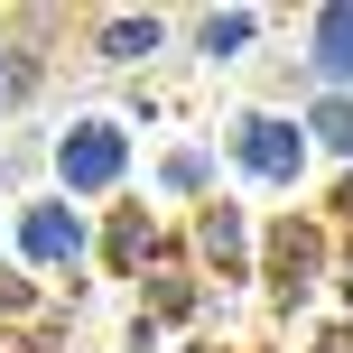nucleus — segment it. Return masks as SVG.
<instances>
[{
	"label": "nucleus",
	"instance_id": "f257e3e1",
	"mask_svg": "<svg viewBox=\"0 0 353 353\" xmlns=\"http://www.w3.org/2000/svg\"><path fill=\"white\" fill-rule=\"evenodd\" d=\"M298 159H307V140L288 121H242V168L251 176H298Z\"/></svg>",
	"mask_w": 353,
	"mask_h": 353
},
{
	"label": "nucleus",
	"instance_id": "f03ea898",
	"mask_svg": "<svg viewBox=\"0 0 353 353\" xmlns=\"http://www.w3.org/2000/svg\"><path fill=\"white\" fill-rule=\"evenodd\" d=\"M65 176H74V186H112V176H121V130L84 121V130L65 140Z\"/></svg>",
	"mask_w": 353,
	"mask_h": 353
},
{
	"label": "nucleus",
	"instance_id": "7ed1b4c3",
	"mask_svg": "<svg viewBox=\"0 0 353 353\" xmlns=\"http://www.w3.org/2000/svg\"><path fill=\"white\" fill-rule=\"evenodd\" d=\"M316 65L325 74H353V10H325L316 19Z\"/></svg>",
	"mask_w": 353,
	"mask_h": 353
},
{
	"label": "nucleus",
	"instance_id": "20e7f679",
	"mask_svg": "<svg viewBox=\"0 0 353 353\" xmlns=\"http://www.w3.org/2000/svg\"><path fill=\"white\" fill-rule=\"evenodd\" d=\"M28 251H37V261H65V251H74V223H65V214H28Z\"/></svg>",
	"mask_w": 353,
	"mask_h": 353
},
{
	"label": "nucleus",
	"instance_id": "39448f33",
	"mask_svg": "<svg viewBox=\"0 0 353 353\" xmlns=\"http://www.w3.org/2000/svg\"><path fill=\"white\" fill-rule=\"evenodd\" d=\"M316 130H325L335 149H353V103H316Z\"/></svg>",
	"mask_w": 353,
	"mask_h": 353
},
{
	"label": "nucleus",
	"instance_id": "423d86ee",
	"mask_svg": "<svg viewBox=\"0 0 353 353\" xmlns=\"http://www.w3.org/2000/svg\"><path fill=\"white\" fill-rule=\"evenodd\" d=\"M140 47H159V19H149V28H140V19H121V28H112V56H140Z\"/></svg>",
	"mask_w": 353,
	"mask_h": 353
},
{
	"label": "nucleus",
	"instance_id": "0eeeda50",
	"mask_svg": "<svg viewBox=\"0 0 353 353\" xmlns=\"http://www.w3.org/2000/svg\"><path fill=\"white\" fill-rule=\"evenodd\" d=\"M0 93H10V74H0Z\"/></svg>",
	"mask_w": 353,
	"mask_h": 353
}]
</instances>
